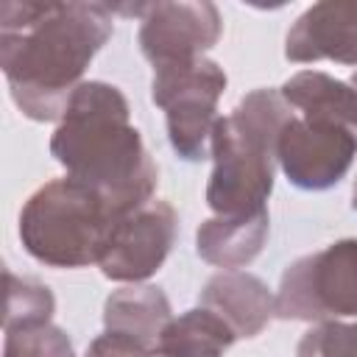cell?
Returning a JSON list of instances; mask_svg holds the SVG:
<instances>
[{
    "instance_id": "13",
    "label": "cell",
    "mask_w": 357,
    "mask_h": 357,
    "mask_svg": "<svg viewBox=\"0 0 357 357\" xmlns=\"http://www.w3.org/2000/svg\"><path fill=\"white\" fill-rule=\"evenodd\" d=\"M170 321V298L156 284H126L112 290L103 301V332L123 335L148 351Z\"/></svg>"
},
{
    "instance_id": "1",
    "label": "cell",
    "mask_w": 357,
    "mask_h": 357,
    "mask_svg": "<svg viewBox=\"0 0 357 357\" xmlns=\"http://www.w3.org/2000/svg\"><path fill=\"white\" fill-rule=\"evenodd\" d=\"M114 33L109 3L3 0L0 67L14 106L33 123H61L84 73Z\"/></svg>"
},
{
    "instance_id": "19",
    "label": "cell",
    "mask_w": 357,
    "mask_h": 357,
    "mask_svg": "<svg viewBox=\"0 0 357 357\" xmlns=\"http://www.w3.org/2000/svg\"><path fill=\"white\" fill-rule=\"evenodd\" d=\"M151 351L142 349L139 343L123 337V335H112V332H103L98 335L89 346H86V354L84 357H148Z\"/></svg>"
},
{
    "instance_id": "17",
    "label": "cell",
    "mask_w": 357,
    "mask_h": 357,
    "mask_svg": "<svg viewBox=\"0 0 357 357\" xmlns=\"http://www.w3.org/2000/svg\"><path fill=\"white\" fill-rule=\"evenodd\" d=\"M3 357H75L70 335L56 324L6 329Z\"/></svg>"
},
{
    "instance_id": "16",
    "label": "cell",
    "mask_w": 357,
    "mask_h": 357,
    "mask_svg": "<svg viewBox=\"0 0 357 357\" xmlns=\"http://www.w3.org/2000/svg\"><path fill=\"white\" fill-rule=\"evenodd\" d=\"M56 312V298L47 284L31 276H17L14 271H6V315H3V332L14 326H33V324H50Z\"/></svg>"
},
{
    "instance_id": "5",
    "label": "cell",
    "mask_w": 357,
    "mask_h": 357,
    "mask_svg": "<svg viewBox=\"0 0 357 357\" xmlns=\"http://www.w3.org/2000/svg\"><path fill=\"white\" fill-rule=\"evenodd\" d=\"M226 84L223 67L206 56L153 67L151 100L165 112L167 139L178 159L204 162L209 156L212 128L220 117L218 100Z\"/></svg>"
},
{
    "instance_id": "2",
    "label": "cell",
    "mask_w": 357,
    "mask_h": 357,
    "mask_svg": "<svg viewBox=\"0 0 357 357\" xmlns=\"http://www.w3.org/2000/svg\"><path fill=\"white\" fill-rule=\"evenodd\" d=\"M50 156L70 178L95 190L123 218L153 198L159 167L131 126L126 95L106 81H84L50 137Z\"/></svg>"
},
{
    "instance_id": "10",
    "label": "cell",
    "mask_w": 357,
    "mask_h": 357,
    "mask_svg": "<svg viewBox=\"0 0 357 357\" xmlns=\"http://www.w3.org/2000/svg\"><path fill=\"white\" fill-rule=\"evenodd\" d=\"M284 59L357 67V0H324L301 11L284 36Z\"/></svg>"
},
{
    "instance_id": "14",
    "label": "cell",
    "mask_w": 357,
    "mask_h": 357,
    "mask_svg": "<svg viewBox=\"0 0 357 357\" xmlns=\"http://www.w3.org/2000/svg\"><path fill=\"white\" fill-rule=\"evenodd\" d=\"M282 98L310 120H329L357 131V86L321 70H298L282 86Z\"/></svg>"
},
{
    "instance_id": "11",
    "label": "cell",
    "mask_w": 357,
    "mask_h": 357,
    "mask_svg": "<svg viewBox=\"0 0 357 357\" xmlns=\"http://www.w3.org/2000/svg\"><path fill=\"white\" fill-rule=\"evenodd\" d=\"M198 307L218 315L237 340L257 337L276 318V293L248 271H220L201 287Z\"/></svg>"
},
{
    "instance_id": "6",
    "label": "cell",
    "mask_w": 357,
    "mask_h": 357,
    "mask_svg": "<svg viewBox=\"0 0 357 357\" xmlns=\"http://www.w3.org/2000/svg\"><path fill=\"white\" fill-rule=\"evenodd\" d=\"M276 318L307 324L357 318V237L293 259L279 279Z\"/></svg>"
},
{
    "instance_id": "7",
    "label": "cell",
    "mask_w": 357,
    "mask_h": 357,
    "mask_svg": "<svg viewBox=\"0 0 357 357\" xmlns=\"http://www.w3.org/2000/svg\"><path fill=\"white\" fill-rule=\"evenodd\" d=\"M114 14L137 17V45L153 64L190 61L218 45L223 20L209 0H156V3H120Z\"/></svg>"
},
{
    "instance_id": "12",
    "label": "cell",
    "mask_w": 357,
    "mask_h": 357,
    "mask_svg": "<svg viewBox=\"0 0 357 357\" xmlns=\"http://www.w3.org/2000/svg\"><path fill=\"white\" fill-rule=\"evenodd\" d=\"M268 231H271L268 209L240 218L212 215L201 220V226L195 229V254L206 265L223 271H240L262 254L268 243Z\"/></svg>"
},
{
    "instance_id": "15",
    "label": "cell",
    "mask_w": 357,
    "mask_h": 357,
    "mask_svg": "<svg viewBox=\"0 0 357 357\" xmlns=\"http://www.w3.org/2000/svg\"><path fill=\"white\" fill-rule=\"evenodd\" d=\"M237 335L209 310L192 307L162 329L148 357H223Z\"/></svg>"
},
{
    "instance_id": "20",
    "label": "cell",
    "mask_w": 357,
    "mask_h": 357,
    "mask_svg": "<svg viewBox=\"0 0 357 357\" xmlns=\"http://www.w3.org/2000/svg\"><path fill=\"white\" fill-rule=\"evenodd\" d=\"M351 209L357 212V178H354V184H351Z\"/></svg>"
},
{
    "instance_id": "8",
    "label": "cell",
    "mask_w": 357,
    "mask_h": 357,
    "mask_svg": "<svg viewBox=\"0 0 357 357\" xmlns=\"http://www.w3.org/2000/svg\"><path fill=\"white\" fill-rule=\"evenodd\" d=\"M357 159V131L329 120L296 114L279 134L276 165L284 178L307 192H324L346 178Z\"/></svg>"
},
{
    "instance_id": "3",
    "label": "cell",
    "mask_w": 357,
    "mask_h": 357,
    "mask_svg": "<svg viewBox=\"0 0 357 357\" xmlns=\"http://www.w3.org/2000/svg\"><path fill=\"white\" fill-rule=\"evenodd\" d=\"M296 109L279 89H251L212 128L206 206L220 218L268 209L276 176V142Z\"/></svg>"
},
{
    "instance_id": "9",
    "label": "cell",
    "mask_w": 357,
    "mask_h": 357,
    "mask_svg": "<svg viewBox=\"0 0 357 357\" xmlns=\"http://www.w3.org/2000/svg\"><path fill=\"white\" fill-rule=\"evenodd\" d=\"M176 231H178L176 209L162 198H151L139 209L114 220L106 248L98 259L100 273L123 284L148 282L165 265L176 243Z\"/></svg>"
},
{
    "instance_id": "18",
    "label": "cell",
    "mask_w": 357,
    "mask_h": 357,
    "mask_svg": "<svg viewBox=\"0 0 357 357\" xmlns=\"http://www.w3.org/2000/svg\"><path fill=\"white\" fill-rule=\"evenodd\" d=\"M296 357H357V321L312 324L301 335Z\"/></svg>"
},
{
    "instance_id": "21",
    "label": "cell",
    "mask_w": 357,
    "mask_h": 357,
    "mask_svg": "<svg viewBox=\"0 0 357 357\" xmlns=\"http://www.w3.org/2000/svg\"><path fill=\"white\" fill-rule=\"evenodd\" d=\"M351 84H354V86H357V73H354V75H351Z\"/></svg>"
},
{
    "instance_id": "4",
    "label": "cell",
    "mask_w": 357,
    "mask_h": 357,
    "mask_svg": "<svg viewBox=\"0 0 357 357\" xmlns=\"http://www.w3.org/2000/svg\"><path fill=\"white\" fill-rule=\"evenodd\" d=\"M117 215L86 184L61 176L28 195L20 209V243L47 268L98 265Z\"/></svg>"
}]
</instances>
